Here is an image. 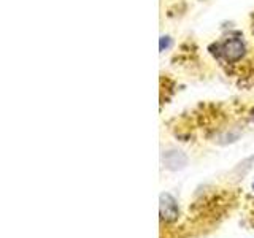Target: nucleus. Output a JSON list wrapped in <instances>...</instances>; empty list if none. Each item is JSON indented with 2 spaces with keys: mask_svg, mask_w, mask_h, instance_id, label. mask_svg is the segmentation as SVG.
Returning <instances> with one entry per match:
<instances>
[{
  "mask_svg": "<svg viewBox=\"0 0 254 238\" xmlns=\"http://www.w3.org/2000/svg\"><path fill=\"white\" fill-rule=\"evenodd\" d=\"M243 51H245V46L240 40H227V42L222 43L221 46V53L222 56L229 60V62H234V60H238L243 56Z\"/></svg>",
  "mask_w": 254,
  "mask_h": 238,
  "instance_id": "f257e3e1",
  "label": "nucleus"
},
{
  "mask_svg": "<svg viewBox=\"0 0 254 238\" xmlns=\"http://www.w3.org/2000/svg\"><path fill=\"white\" fill-rule=\"evenodd\" d=\"M164 46H165V48H169V46H170V38H169V37H162V38H161V50H162V51H164Z\"/></svg>",
  "mask_w": 254,
  "mask_h": 238,
  "instance_id": "f03ea898",
  "label": "nucleus"
}]
</instances>
